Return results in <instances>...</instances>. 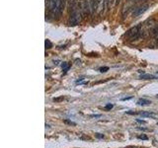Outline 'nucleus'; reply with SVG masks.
<instances>
[{"label": "nucleus", "instance_id": "obj_1", "mask_svg": "<svg viewBox=\"0 0 158 148\" xmlns=\"http://www.w3.org/2000/svg\"><path fill=\"white\" fill-rule=\"evenodd\" d=\"M142 36V25H137L134 27L130 28L129 31L127 32L126 37H127L130 40H135Z\"/></svg>", "mask_w": 158, "mask_h": 148}, {"label": "nucleus", "instance_id": "obj_2", "mask_svg": "<svg viewBox=\"0 0 158 148\" xmlns=\"http://www.w3.org/2000/svg\"><path fill=\"white\" fill-rule=\"evenodd\" d=\"M72 13L70 15V19H69V23L71 25H78L82 20V16H81V12L80 10L77 8L76 5L72 6Z\"/></svg>", "mask_w": 158, "mask_h": 148}, {"label": "nucleus", "instance_id": "obj_3", "mask_svg": "<svg viewBox=\"0 0 158 148\" xmlns=\"http://www.w3.org/2000/svg\"><path fill=\"white\" fill-rule=\"evenodd\" d=\"M62 11H63V1L62 0H56V4L54 11H52V15L54 16V18H59L61 16L62 14Z\"/></svg>", "mask_w": 158, "mask_h": 148}, {"label": "nucleus", "instance_id": "obj_4", "mask_svg": "<svg viewBox=\"0 0 158 148\" xmlns=\"http://www.w3.org/2000/svg\"><path fill=\"white\" fill-rule=\"evenodd\" d=\"M106 7H107L106 0H97V12H98V14H102Z\"/></svg>", "mask_w": 158, "mask_h": 148}, {"label": "nucleus", "instance_id": "obj_5", "mask_svg": "<svg viewBox=\"0 0 158 148\" xmlns=\"http://www.w3.org/2000/svg\"><path fill=\"white\" fill-rule=\"evenodd\" d=\"M148 5H143V6H140V7H138V8H137L134 11H133V16L134 17H138V16H140L141 14H143L146 10L148 9Z\"/></svg>", "mask_w": 158, "mask_h": 148}, {"label": "nucleus", "instance_id": "obj_6", "mask_svg": "<svg viewBox=\"0 0 158 148\" xmlns=\"http://www.w3.org/2000/svg\"><path fill=\"white\" fill-rule=\"evenodd\" d=\"M151 102L148 101V100H145V99H140L137 101V105L138 106H142V107H145V106H149Z\"/></svg>", "mask_w": 158, "mask_h": 148}, {"label": "nucleus", "instance_id": "obj_7", "mask_svg": "<svg viewBox=\"0 0 158 148\" xmlns=\"http://www.w3.org/2000/svg\"><path fill=\"white\" fill-rule=\"evenodd\" d=\"M140 78L142 80H151V79H156V76L152 75V74H143V75H140Z\"/></svg>", "mask_w": 158, "mask_h": 148}, {"label": "nucleus", "instance_id": "obj_8", "mask_svg": "<svg viewBox=\"0 0 158 148\" xmlns=\"http://www.w3.org/2000/svg\"><path fill=\"white\" fill-rule=\"evenodd\" d=\"M55 4H56V0H50V4H48V7H50V11L52 12L55 7Z\"/></svg>", "mask_w": 158, "mask_h": 148}, {"label": "nucleus", "instance_id": "obj_9", "mask_svg": "<svg viewBox=\"0 0 158 148\" xmlns=\"http://www.w3.org/2000/svg\"><path fill=\"white\" fill-rule=\"evenodd\" d=\"M138 114H140V116L145 117H152V116H153V114L147 113V112H140V113H138Z\"/></svg>", "mask_w": 158, "mask_h": 148}, {"label": "nucleus", "instance_id": "obj_10", "mask_svg": "<svg viewBox=\"0 0 158 148\" xmlns=\"http://www.w3.org/2000/svg\"><path fill=\"white\" fill-rule=\"evenodd\" d=\"M151 32H152V35H153V36H155V35L158 34V25L156 26L155 28H153V30H152Z\"/></svg>", "mask_w": 158, "mask_h": 148}, {"label": "nucleus", "instance_id": "obj_11", "mask_svg": "<svg viewBox=\"0 0 158 148\" xmlns=\"http://www.w3.org/2000/svg\"><path fill=\"white\" fill-rule=\"evenodd\" d=\"M137 138H138V139H143V140H147V139H148L147 136L144 135V134H142V135H138V136H137Z\"/></svg>", "mask_w": 158, "mask_h": 148}, {"label": "nucleus", "instance_id": "obj_12", "mask_svg": "<svg viewBox=\"0 0 158 148\" xmlns=\"http://www.w3.org/2000/svg\"><path fill=\"white\" fill-rule=\"evenodd\" d=\"M46 47H47V49H51V42L48 40H46Z\"/></svg>", "mask_w": 158, "mask_h": 148}, {"label": "nucleus", "instance_id": "obj_13", "mask_svg": "<svg viewBox=\"0 0 158 148\" xmlns=\"http://www.w3.org/2000/svg\"><path fill=\"white\" fill-rule=\"evenodd\" d=\"M109 70V67H107V66H105V67H101L100 68V71L101 72H107Z\"/></svg>", "mask_w": 158, "mask_h": 148}, {"label": "nucleus", "instance_id": "obj_14", "mask_svg": "<svg viewBox=\"0 0 158 148\" xmlns=\"http://www.w3.org/2000/svg\"><path fill=\"white\" fill-rule=\"evenodd\" d=\"M61 67H62V69H65V68H68L69 67V65L66 63V62H63V63L61 64Z\"/></svg>", "mask_w": 158, "mask_h": 148}, {"label": "nucleus", "instance_id": "obj_15", "mask_svg": "<svg viewBox=\"0 0 158 148\" xmlns=\"http://www.w3.org/2000/svg\"><path fill=\"white\" fill-rule=\"evenodd\" d=\"M105 108H106V110H111L113 108V105H112V104H108V105L105 107Z\"/></svg>", "mask_w": 158, "mask_h": 148}, {"label": "nucleus", "instance_id": "obj_16", "mask_svg": "<svg viewBox=\"0 0 158 148\" xmlns=\"http://www.w3.org/2000/svg\"><path fill=\"white\" fill-rule=\"evenodd\" d=\"M106 1H107V7H108V6H110L113 2H114V0H106Z\"/></svg>", "mask_w": 158, "mask_h": 148}, {"label": "nucleus", "instance_id": "obj_17", "mask_svg": "<svg viewBox=\"0 0 158 148\" xmlns=\"http://www.w3.org/2000/svg\"><path fill=\"white\" fill-rule=\"evenodd\" d=\"M137 123H140V124H146V121H142V120H138V118H137Z\"/></svg>", "mask_w": 158, "mask_h": 148}, {"label": "nucleus", "instance_id": "obj_18", "mask_svg": "<svg viewBox=\"0 0 158 148\" xmlns=\"http://www.w3.org/2000/svg\"><path fill=\"white\" fill-rule=\"evenodd\" d=\"M96 137H97V138H104V135H103V134H100V133H97V134H96Z\"/></svg>", "mask_w": 158, "mask_h": 148}, {"label": "nucleus", "instance_id": "obj_19", "mask_svg": "<svg viewBox=\"0 0 158 148\" xmlns=\"http://www.w3.org/2000/svg\"><path fill=\"white\" fill-rule=\"evenodd\" d=\"M64 123L68 124H72V125H75V123H73V121H64Z\"/></svg>", "mask_w": 158, "mask_h": 148}, {"label": "nucleus", "instance_id": "obj_20", "mask_svg": "<svg viewBox=\"0 0 158 148\" xmlns=\"http://www.w3.org/2000/svg\"><path fill=\"white\" fill-rule=\"evenodd\" d=\"M91 117H101V114H92V116H90Z\"/></svg>", "mask_w": 158, "mask_h": 148}, {"label": "nucleus", "instance_id": "obj_21", "mask_svg": "<svg viewBox=\"0 0 158 148\" xmlns=\"http://www.w3.org/2000/svg\"><path fill=\"white\" fill-rule=\"evenodd\" d=\"M63 98H58V99H54V101H59V100H62Z\"/></svg>", "mask_w": 158, "mask_h": 148}, {"label": "nucleus", "instance_id": "obj_22", "mask_svg": "<svg viewBox=\"0 0 158 148\" xmlns=\"http://www.w3.org/2000/svg\"><path fill=\"white\" fill-rule=\"evenodd\" d=\"M133 1H145V0H133Z\"/></svg>", "mask_w": 158, "mask_h": 148}, {"label": "nucleus", "instance_id": "obj_23", "mask_svg": "<svg viewBox=\"0 0 158 148\" xmlns=\"http://www.w3.org/2000/svg\"><path fill=\"white\" fill-rule=\"evenodd\" d=\"M116 2H120V0H116Z\"/></svg>", "mask_w": 158, "mask_h": 148}, {"label": "nucleus", "instance_id": "obj_24", "mask_svg": "<svg viewBox=\"0 0 158 148\" xmlns=\"http://www.w3.org/2000/svg\"><path fill=\"white\" fill-rule=\"evenodd\" d=\"M133 148H140V147H133Z\"/></svg>", "mask_w": 158, "mask_h": 148}, {"label": "nucleus", "instance_id": "obj_25", "mask_svg": "<svg viewBox=\"0 0 158 148\" xmlns=\"http://www.w3.org/2000/svg\"></svg>", "mask_w": 158, "mask_h": 148}]
</instances>
